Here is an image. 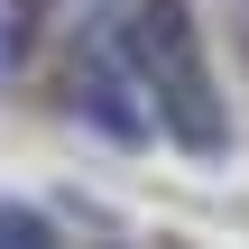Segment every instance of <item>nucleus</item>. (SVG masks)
I'll return each instance as SVG.
<instances>
[{
	"instance_id": "7ed1b4c3",
	"label": "nucleus",
	"mask_w": 249,
	"mask_h": 249,
	"mask_svg": "<svg viewBox=\"0 0 249 249\" xmlns=\"http://www.w3.org/2000/svg\"><path fill=\"white\" fill-rule=\"evenodd\" d=\"M0 249H65V240H55L37 213H0Z\"/></svg>"
},
{
	"instance_id": "f03ea898",
	"label": "nucleus",
	"mask_w": 249,
	"mask_h": 249,
	"mask_svg": "<svg viewBox=\"0 0 249 249\" xmlns=\"http://www.w3.org/2000/svg\"><path fill=\"white\" fill-rule=\"evenodd\" d=\"M74 111H83L92 129H111V139H148V129H157V111H148L139 83L120 74V55H92V65L74 74Z\"/></svg>"
},
{
	"instance_id": "f257e3e1",
	"label": "nucleus",
	"mask_w": 249,
	"mask_h": 249,
	"mask_svg": "<svg viewBox=\"0 0 249 249\" xmlns=\"http://www.w3.org/2000/svg\"><path fill=\"white\" fill-rule=\"evenodd\" d=\"M129 65H139V83H148L157 129H166L176 148H194V157H222L231 120H222V92H213V65H203V46H194L185 0H139V18H129Z\"/></svg>"
}]
</instances>
